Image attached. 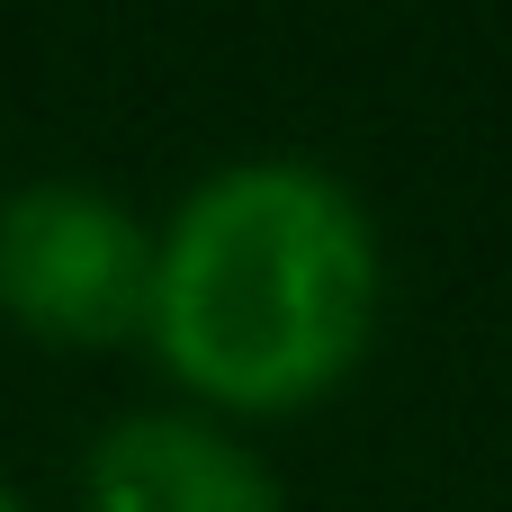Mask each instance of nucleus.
Segmentation results:
<instances>
[{
	"instance_id": "nucleus-2",
	"label": "nucleus",
	"mask_w": 512,
	"mask_h": 512,
	"mask_svg": "<svg viewBox=\"0 0 512 512\" xmlns=\"http://www.w3.org/2000/svg\"><path fill=\"white\" fill-rule=\"evenodd\" d=\"M0 315L54 351H126L153 315V234L90 180H27L0 198Z\"/></svg>"
},
{
	"instance_id": "nucleus-4",
	"label": "nucleus",
	"mask_w": 512,
	"mask_h": 512,
	"mask_svg": "<svg viewBox=\"0 0 512 512\" xmlns=\"http://www.w3.org/2000/svg\"><path fill=\"white\" fill-rule=\"evenodd\" d=\"M0 512H27V504H18V495H9V486H0Z\"/></svg>"
},
{
	"instance_id": "nucleus-3",
	"label": "nucleus",
	"mask_w": 512,
	"mask_h": 512,
	"mask_svg": "<svg viewBox=\"0 0 512 512\" xmlns=\"http://www.w3.org/2000/svg\"><path fill=\"white\" fill-rule=\"evenodd\" d=\"M81 512H288V495L225 423L126 414L81 459Z\"/></svg>"
},
{
	"instance_id": "nucleus-1",
	"label": "nucleus",
	"mask_w": 512,
	"mask_h": 512,
	"mask_svg": "<svg viewBox=\"0 0 512 512\" xmlns=\"http://www.w3.org/2000/svg\"><path fill=\"white\" fill-rule=\"evenodd\" d=\"M378 225L315 162H225L153 234L144 351L216 414L324 405L378 342Z\"/></svg>"
}]
</instances>
